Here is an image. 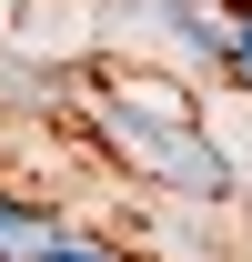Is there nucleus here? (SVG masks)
I'll return each instance as SVG.
<instances>
[{
    "instance_id": "nucleus-1",
    "label": "nucleus",
    "mask_w": 252,
    "mask_h": 262,
    "mask_svg": "<svg viewBox=\"0 0 252 262\" xmlns=\"http://www.w3.org/2000/svg\"><path fill=\"white\" fill-rule=\"evenodd\" d=\"M40 232H51V212H40V202L0 192V242H40Z\"/></svg>"
},
{
    "instance_id": "nucleus-2",
    "label": "nucleus",
    "mask_w": 252,
    "mask_h": 262,
    "mask_svg": "<svg viewBox=\"0 0 252 262\" xmlns=\"http://www.w3.org/2000/svg\"><path fill=\"white\" fill-rule=\"evenodd\" d=\"M31 262H111V252H71V242H31Z\"/></svg>"
},
{
    "instance_id": "nucleus-3",
    "label": "nucleus",
    "mask_w": 252,
    "mask_h": 262,
    "mask_svg": "<svg viewBox=\"0 0 252 262\" xmlns=\"http://www.w3.org/2000/svg\"><path fill=\"white\" fill-rule=\"evenodd\" d=\"M222 10H232V20H252V0H222Z\"/></svg>"
}]
</instances>
